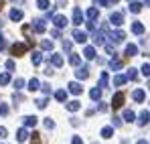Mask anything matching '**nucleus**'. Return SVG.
<instances>
[{
    "label": "nucleus",
    "instance_id": "c03bdc74",
    "mask_svg": "<svg viewBox=\"0 0 150 144\" xmlns=\"http://www.w3.org/2000/svg\"><path fill=\"white\" fill-rule=\"evenodd\" d=\"M6 69H8V71H14V61H12V59L6 61Z\"/></svg>",
    "mask_w": 150,
    "mask_h": 144
},
{
    "label": "nucleus",
    "instance_id": "cd10ccee",
    "mask_svg": "<svg viewBox=\"0 0 150 144\" xmlns=\"http://www.w3.org/2000/svg\"><path fill=\"white\" fill-rule=\"evenodd\" d=\"M110 67H112L114 71H118V69H122V61H120L118 57H114V59H112V63H110Z\"/></svg>",
    "mask_w": 150,
    "mask_h": 144
},
{
    "label": "nucleus",
    "instance_id": "2eb2a0df",
    "mask_svg": "<svg viewBox=\"0 0 150 144\" xmlns=\"http://www.w3.org/2000/svg\"><path fill=\"white\" fill-rule=\"evenodd\" d=\"M126 55H128V57H134V55H138V47H136L134 43L126 45Z\"/></svg>",
    "mask_w": 150,
    "mask_h": 144
},
{
    "label": "nucleus",
    "instance_id": "603ef678",
    "mask_svg": "<svg viewBox=\"0 0 150 144\" xmlns=\"http://www.w3.org/2000/svg\"><path fill=\"white\" fill-rule=\"evenodd\" d=\"M0 138H6V128L0 126Z\"/></svg>",
    "mask_w": 150,
    "mask_h": 144
},
{
    "label": "nucleus",
    "instance_id": "49530a36",
    "mask_svg": "<svg viewBox=\"0 0 150 144\" xmlns=\"http://www.w3.org/2000/svg\"><path fill=\"white\" fill-rule=\"evenodd\" d=\"M63 51H71V41H63Z\"/></svg>",
    "mask_w": 150,
    "mask_h": 144
},
{
    "label": "nucleus",
    "instance_id": "6e6d98bb",
    "mask_svg": "<svg viewBox=\"0 0 150 144\" xmlns=\"http://www.w3.org/2000/svg\"><path fill=\"white\" fill-rule=\"evenodd\" d=\"M112 124H114V126H122V120H118V118H114V120H112Z\"/></svg>",
    "mask_w": 150,
    "mask_h": 144
},
{
    "label": "nucleus",
    "instance_id": "412c9836",
    "mask_svg": "<svg viewBox=\"0 0 150 144\" xmlns=\"http://www.w3.org/2000/svg\"><path fill=\"white\" fill-rule=\"evenodd\" d=\"M93 43H96V45H105L103 35H101V33H98V31H93Z\"/></svg>",
    "mask_w": 150,
    "mask_h": 144
},
{
    "label": "nucleus",
    "instance_id": "a19ab883",
    "mask_svg": "<svg viewBox=\"0 0 150 144\" xmlns=\"http://www.w3.org/2000/svg\"><path fill=\"white\" fill-rule=\"evenodd\" d=\"M142 73H144L146 77H150V63H144V65H142Z\"/></svg>",
    "mask_w": 150,
    "mask_h": 144
},
{
    "label": "nucleus",
    "instance_id": "864d4df0",
    "mask_svg": "<svg viewBox=\"0 0 150 144\" xmlns=\"http://www.w3.org/2000/svg\"><path fill=\"white\" fill-rule=\"evenodd\" d=\"M6 47V41H4V37H2V33H0V49Z\"/></svg>",
    "mask_w": 150,
    "mask_h": 144
},
{
    "label": "nucleus",
    "instance_id": "39448f33",
    "mask_svg": "<svg viewBox=\"0 0 150 144\" xmlns=\"http://www.w3.org/2000/svg\"><path fill=\"white\" fill-rule=\"evenodd\" d=\"M71 37H73L75 43H85V41H87V33H83V31H79V28H75Z\"/></svg>",
    "mask_w": 150,
    "mask_h": 144
},
{
    "label": "nucleus",
    "instance_id": "473e14b6",
    "mask_svg": "<svg viewBox=\"0 0 150 144\" xmlns=\"http://www.w3.org/2000/svg\"><path fill=\"white\" fill-rule=\"evenodd\" d=\"M69 63H71V65H75V67H77V65H79V63H81V59H79V55H71V57H69Z\"/></svg>",
    "mask_w": 150,
    "mask_h": 144
},
{
    "label": "nucleus",
    "instance_id": "0e129e2a",
    "mask_svg": "<svg viewBox=\"0 0 150 144\" xmlns=\"http://www.w3.org/2000/svg\"><path fill=\"white\" fill-rule=\"evenodd\" d=\"M128 2H132V0H128Z\"/></svg>",
    "mask_w": 150,
    "mask_h": 144
},
{
    "label": "nucleus",
    "instance_id": "e433bc0d",
    "mask_svg": "<svg viewBox=\"0 0 150 144\" xmlns=\"http://www.w3.org/2000/svg\"><path fill=\"white\" fill-rule=\"evenodd\" d=\"M37 108H39V110H43V108H47V99H45V97H41V99H37Z\"/></svg>",
    "mask_w": 150,
    "mask_h": 144
},
{
    "label": "nucleus",
    "instance_id": "0eeeda50",
    "mask_svg": "<svg viewBox=\"0 0 150 144\" xmlns=\"http://www.w3.org/2000/svg\"><path fill=\"white\" fill-rule=\"evenodd\" d=\"M53 24H55L57 28L67 26V18H65V14H55V16H53Z\"/></svg>",
    "mask_w": 150,
    "mask_h": 144
},
{
    "label": "nucleus",
    "instance_id": "4d7b16f0",
    "mask_svg": "<svg viewBox=\"0 0 150 144\" xmlns=\"http://www.w3.org/2000/svg\"><path fill=\"white\" fill-rule=\"evenodd\" d=\"M51 35H53V37H55V39H57V37H61V33H59V28H55V31H53V33H51Z\"/></svg>",
    "mask_w": 150,
    "mask_h": 144
},
{
    "label": "nucleus",
    "instance_id": "4468645a",
    "mask_svg": "<svg viewBox=\"0 0 150 144\" xmlns=\"http://www.w3.org/2000/svg\"><path fill=\"white\" fill-rule=\"evenodd\" d=\"M83 57L89 59V61L96 59V49H93V47H85V49H83Z\"/></svg>",
    "mask_w": 150,
    "mask_h": 144
},
{
    "label": "nucleus",
    "instance_id": "4be33fe9",
    "mask_svg": "<svg viewBox=\"0 0 150 144\" xmlns=\"http://www.w3.org/2000/svg\"><path fill=\"white\" fill-rule=\"evenodd\" d=\"M55 97H57V101H67V92L65 89H57L55 92Z\"/></svg>",
    "mask_w": 150,
    "mask_h": 144
},
{
    "label": "nucleus",
    "instance_id": "20e7f679",
    "mask_svg": "<svg viewBox=\"0 0 150 144\" xmlns=\"http://www.w3.org/2000/svg\"><path fill=\"white\" fill-rule=\"evenodd\" d=\"M110 39H112V43H122L126 39V33L120 31V28H118V31H112V33H110Z\"/></svg>",
    "mask_w": 150,
    "mask_h": 144
},
{
    "label": "nucleus",
    "instance_id": "dca6fc26",
    "mask_svg": "<svg viewBox=\"0 0 150 144\" xmlns=\"http://www.w3.org/2000/svg\"><path fill=\"white\" fill-rule=\"evenodd\" d=\"M26 138H28V130H26V128H21V130L16 132V140H18V142H25Z\"/></svg>",
    "mask_w": 150,
    "mask_h": 144
},
{
    "label": "nucleus",
    "instance_id": "bf43d9fd",
    "mask_svg": "<svg viewBox=\"0 0 150 144\" xmlns=\"http://www.w3.org/2000/svg\"><path fill=\"white\" fill-rule=\"evenodd\" d=\"M136 144H148V142H146V140H138Z\"/></svg>",
    "mask_w": 150,
    "mask_h": 144
},
{
    "label": "nucleus",
    "instance_id": "423d86ee",
    "mask_svg": "<svg viewBox=\"0 0 150 144\" xmlns=\"http://www.w3.org/2000/svg\"><path fill=\"white\" fill-rule=\"evenodd\" d=\"M33 28H35L39 35H43L45 28H47V26H45V18H35V21H33Z\"/></svg>",
    "mask_w": 150,
    "mask_h": 144
},
{
    "label": "nucleus",
    "instance_id": "8fccbe9b",
    "mask_svg": "<svg viewBox=\"0 0 150 144\" xmlns=\"http://www.w3.org/2000/svg\"><path fill=\"white\" fill-rule=\"evenodd\" d=\"M71 144H83V140H81V136H73V140H71Z\"/></svg>",
    "mask_w": 150,
    "mask_h": 144
},
{
    "label": "nucleus",
    "instance_id": "f03ea898",
    "mask_svg": "<svg viewBox=\"0 0 150 144\" xmlns=\"http://www.w3.org/2000/svg\"><path fill=\"white\" fill-rule=\"evenodd\" d=\"M110 23L114 26H122L124 24V12H112L110 14Z\"/></svg>",
    "mask_w": 150,
    "mask_h": 144
},
{
    "label": "nucleus",
    "instance_id": "a18cd8bd",
    "mask_svg": "<svg viewBox=\"0 0 150 144\" xmlns=\"http://www.w3.org/2000/svg\"><path fill=\"white\" fill-rule=\"evenodd\" d=\"M87 31H91V33L96 31V23L93 21H87Z\"/></svg>",
    "mask_w": 150,
    "mask_h": 144
},
{
    "label": "nucleus",
    "instance_id": "ea45409f",
    "mask_svg": "<svg viewBox=\"0 0 150 144\" xmlns=\"http://www.w3.org/2000/svg\"><path fill=\"white\" fill-rule=\"evenodd\" d=\"M41 47L45 49V51H51V49H53V43H51V41H43V43H41Z\"/></svg>",
    "mask_w": 150,
    "mask_h": 144
},
{
    "label": "nucleus",
    "instance_id": "7ed1b4c3",
    "mask_svg": "<svg viewBox=\"0 0 150 144\" xmlns=\"http://www.w3.org/2000/svg\"><path fill=\"white\" fill-rule=\"evenodd\" d=\"M26 49H28V45H25V43H14L12 45V55L14 57H21V55H25Z\"/></svg>",
    "mask_w": 150,
    "mask_h": 144
},
{
    "label": "nucleus",
    "instance_id": "72a5a7b5",
    "mask_svg": "<svg viewBox=\"0 0 150 144\" xmlns=\"http://www.w3.org/2000/svg\"><path fill=\"white\" fill-rule=\"evenodd\" d=\"M41 61H43V55L41 53H33V63L35 65H41Z\"/></svg>",
    "mask_w": 150,
    "mask_h": 144
},
{
    "label": "nucleus",
    "instance_id": "09e8293b",
    "mask_svg": "<svg viewBox=\"0 0 150 144\" xmlns=\"http://www.w3.org/2000/svg\"><path fill=\"white\" fill-rule=\"evenodd\" d=\"M45 126H47V128H49V130H51V128H55V122H53V120H49V118H47V120H45Z\"/></svg>",
    "mask_w": 150,
    "mask_h": 144
},
{
    "label": "nucleus",
    "instance_id": "f8f14e48",
    "mask_svg": "<svg viewBox=\"0 0 150 144\" xmlns=\"http://www.w3.org/2000/svg\"><path fill=\"white\" fill-rule=\"evenodd\" d=\"M69 92H71L73 96H79V94L83 92V87H81V85H79L77 81H71V83H69Z\"/></svg>",
    "mask_w": 150,
    "mask_h": 144
},
{
    "label": "nucleus",
    "instance_id": "f3484780",
    "mask_svg": "<svg viewBox=\"0 0 150 144\" xmlns=\"http://www.w3.org/2000/svg\"><path fill=\"white\" fill-rule=\"evenodd\" d=\"M23 18V10L21 8H12L10 10V21H21Z\"/></svg>",
    "mask_w": 150,
    "mask_h": 144
},
{
    "label": "nucleus",
    "instance_id": "f704fd0d",
    "mask_svg": "<svg viewBox=\"0 0 150 144\" xmlns=\"http://www.w3.org/2000/svg\"><path fill=\"white\" fill-rule=\"evenodd\" d=\"M37 6H39L41 10H47V8H49V0H37Z\"/></svg>",
    "mask_w": 150,
    "mask_h": 144
},
{
    "label": "nucleus",
    "instance_id": "e2e57ef3",
    "mask_svg": "<svg viewBox=\"0 0 150 144\" xmlns=\"http://www.w3.org/2000/svg\"><path fill=\"white\" fill-rule=\"evenodd\" d=\"M148 89H150V83H148Z\"/></svg>",
    "mask_w": 150,
    "mask_h": 144
},
{
    "label": "nucleus",
    "instance_id": "3c124183",
    "mask_svg": "<svg viewBox=\"0 0 150 144\" xmlns=\"http://www.w3.org/2000/svg\"><path fill=\"white\" fill-rule=\"evenodd\" d=\"M100 6H110V0H96Z\"/></svg>",
    "mask_w": 150,
    "mask_h": 144
},
{
    "label": "nucleus",
    "instance_id": "2f4dec72",
    "mask_svg": "<svg viewBox=\"0 0 150 144\" xmlns=\"http://www.w3.org/2000/svg\"><path fill=\"white\" fill-rule=\"evenodd\" d=\"M10 81V73H0V85H6Z\"/></svg>",
    "mask_w": 150,
    "mask_h": 144
},
{
    "label": "nucleus",
    "instance_id": "37998d69",
    "mask_svg": "<svg viewBox=\"0 0 150 144\" xmlns=\"http://www.w3.org/2000/svg\"><path fill=\"white\" fill-rule=\"evenodd\" d=\"M105 51H108V55H112V57H116V49L112 47V45H105Z\"/></svg>",
    "mask_w": 150,
    "mask_h": 144
},
{
    "label": "nucleus",
    "instance_id": "9b49d317",
    "mask_svg": "<svg viewBox=\"0 0 150 144\" xmlns=\"http://www.w3.org/2000/svg\"><path fill=\"white\" fill-rule=\"evenodd\" d=\"M87 69H89V67H79V69L75 71V77H77V79H87V77H89V71H87Z\"/></svg>",
    "mask_w": 150,
    "mask_h": 144
},
{
    "label": "nucleus",
    "instance_id": "680f3d73",
    "mask_svg": "<svg viewBox=\"0 0 150 144\" xmlns=\"http://www.w3.org/2000/svg\"><path fill=\"white\" fill-rule=\"evenodd\" d=\"M2 4H4V2H0V10H2Z\"/></svg>",
    "mask_w": 150,
    "mask_h": 144
},
{
    "label": "nucleus",
    "instance_id": "58836bf2",
    "mask_svg": "<svg viewBox=\"0 0 150 144\" xmlns=\"http://www.w3.org/2000/svg\"><path fill=\"white\" fill-rule=\"evenodd\" d=\"M0 116H8V106L6 104H0Z\"/></svg>",
    "mask_w": 150,
    "mask_h": 144
},
{
    "label": "nucleus",
    "instance_id": "aec40b11",
    "mask_svg": "<svg viewBox=\"0 0 150 144\" xmlns=\"http://www.w3.org/2000/svg\"><path fill=\"white\" fill-rule=\"evenodd\" d=\"M98 16H100V10H98L96 6H91V8L87 10V18H89V21H96Z\"/></svg>",
    "mask_w": 150,
    "mask_h": 144
},
{
    "label": "nucleus",
    "instance_id": "052dcab7",
    "mask_svg": "<svg viewBox=\"0 0 150 144\" xmlns=\"http://www.w3.org/2000/svg\"><path fill=\"white\" fill-rule=\"evenodd\" d=\"M116 2H120V0H110V4H116Z\"/></svg>",
    "mask_w": 150,
    "mask_h": 144
},
{
    "label": "nucleus",
    "instance_id": "a211bd4d",
    "mask_svg": "<svg viewBox=\"0 0 150 144\" xmlns=\"http://www.w3.org/2000/svg\"><path fill=\"white\" fill-rule=\"evenodd\" d=\"M132 33H134V35H142V33H144V24L136 21V23L132 24Z\"/></svg>",
    "mask_w": 150,
    "mask_h": 144
},
{
    "label": "nucleus",
    "instance_id": "5fc2aeb1",
    "mask_svg": "<svg viewBox=\"0 0 150 144\" xmlns=\"http://www.w3.org/2000/svg\"><path fill=\"white\" fill-rule=\"evenodd\" d=\"M98 110H100V112H105V110H108V106H105V104H100V106H98Z\"/></svg>",
    "mask_w": 150,
    "mask_h": 144
},
{
    "label": "nucleus",
    "instance_id": "13d9d810",
    "mask_svg": "<svg viewBox=\"0 0 150 144\" xmlns=\"http://www.w3.org/2000/svg\"><path fill=\"white\" fill-rule=\"evenodd\" d=\"M65 4H67V0H59V4H57V6H65Z\"/></svg>",
    "mask_w": 150,
    "mask_h": 144
},
{
    "label": "nucleus",
    "instance_id": "bb28decb",
    "mask_svg": "<svg viewBox=\"0 0 150 144\" xmlns=\"http://www.w3.org/2000/svg\"><path fill=\"white\" fill-rule=\"evenodd\" d=\"M126 81H128V77H126V75H116V77H114V85H118V87H120V85H124Z\"/></svg>",
    "mask_w": 150,
    "mask_h": 144
},
{
    "label": "nucleus",
    "instance_id": "b1692460",
    "mask_svg": "<svg viewBox=\"0 0 150 144\" xmlns=\"http://www.w3.org/2000/svg\"><path fill=\"white\" fill-rule=\"evenodd\" d=\"M101 136H103V138H112V136H114V128H112V126L101 128Z\"/></svg>",
    "mask_w": 150,
    "mask_h": 144
},
{
    "label": "nucleus",
    "instance_id": "1a4fd4ad",
    "mask_svg": "<svg viewBox=\"0 0 150 144\" xmlns=\"http://www.w3.org/2000/svg\"><path fill=\"white\" fill-rule=\"evenodd\" d=\"M132 97H134V101L142 104V101L146 99V92H144V89H134V94H132Z\"/></svg>",
    "mask_w": 150,
    "mask_h": 144
},
{
    "label": "nucleus",
    "instance_id": "9d476101",
    "mask_svg": "<svg viewBox=\"0 0 150 144\" xmlns=\"http://www.w3.org/2000/svg\"><path fill=\"white\" fill-rule=\"evenodd\" d=\"M65 108H67V112H77V110L81 108V101H77V99L67 101V104H65Z\"/></svg>",
    "mask_w": 150,
    "mask_h": 144
},
{
    "label": "nucleus",
    "instance_id": "a878e982",
    "mask_svg": "<svg viewBox=\"0 0 150 144\" xmlns=\"http://www.w3.org/2000/svg\"><path fill=\"white\" fill-rule=\"evenodd\" d=\"M25 126L26 128H35V126H37V118H35V116H26L25 118Z\"/></svg>",
    "mask_w": 150,
    "mask_h": 144
},
{
    "label": "nucleus",
    "instance_id": "c9c22d12",
    "mask_svg": "<svg viewBox=\"0 0 150 144\" xmlns=\"http://www.w3.org/2000/svg\"><path fill=\"white\" fill-rule=\"evenodd\" d=\"M126 77H128V79H132V81H136V79H138V71H136V69H130Z\"/></svg>",
    "mask_w": 150,
    "mask_h": 144
},
{
    "label": "nucleus",
    "instance_id": "6e6552de",
    "mask_svg": "<svg viewBox=\"0 0 150 144\" xmlns=\"http://www.w3.org/2000/svg\"><path fill=\"white\" fill-rule=\"evenodd\" d=\"M81 23H83V12H81V8H73V24L79 26Z\"/></svg>",
    "mask_w": 150,
    "mask_h": 144
},
{
    "label": "nucleus",
    "instance_id": "c85d7f7f",
    "mask_svg": "<svg viewBox=\"0 0 150 144\" xmlns=\"http://www.w3.org/2000/svg\"><path fill=\"white\" fill-rule=\"evenodd\" d=\"M39 87H41V83H39V79H35V77H33V79L28 81V89H30V92H37Z\"/></svg>",
    "mask_w": 150,
    "mask_h": 144
},
{
    "label": "nucleus",
    "instance_id": "393cba45",
    "mask_svg": "<svg viewBox=\"0 0 150 144\" xmlns=\"http://www.w3.org/2000/svg\"><path fill=\"white\" fill-rule=\"evenodd\" d=\"M89 97H91L93 101H98V99L101 97V89H100V87H93V89L89 92Z\"/></svg>",
    "mask_w": 150,
    "mask_h": 144
},
{
    "label": "nucleus",
    "instance_id": "6ab92c4d",
    "mask_svg": "<svg viewBox=\"0 0 150 144\" xmlns=\"http://www.w3.org/2000/svg\"><path fill=\"white\" fill-rule=\"evenodd\" d=\"M140 10H142V2H134V0H132V2H130V12L138 14Z\"/></svg>",
    "mask_w": 150,
    "mask_h": 144
},
{
    "label": "nucleus",
    "instance_id": "79ce46f5",
    "mask_svg": "<svg viewBox=\"0 0 150 144\" xmlns=\"http://www.w3.org/2000/svg\"><path fill=\"white\" fill-rule=\"evenodd\" d=\"M14 87H16V89H23V87H25V79H16V81H14Z\"/></svg>",
    "mask_w": 150,
    "mask_h": 144
},
{
    "label": "nucleus",
    "instance_id": "5701e85b",
    "mask_svg": "<svg viewBox=\"0 0 150 144\" xmlns=\"http://www.w3.org/2000/svg\"><path fill=\"white\" fill-rule=\"evenodd\" d=\"M51 63H53V65H55V67H61V65H63V57H61V55H57V53H55V55H53V57H51Z\"/></svg>",
    "mask_w": 150,
    "mask_h": 144
},
{
    "label": "nucleus",
    "instance_id": "de8ad7c7",
    "mask_svg": "<svg viewBox=\"0 0 150 144\" xmlns=\"http://www.w3.org/2000/svg\"><path fill=\"white\" fill-rule=\"evenodd\" d=\"M41 89H43V94H47V96L51 94V85H49V83H45V85H43Z\"/></svg>",
    "mask_w": 150,
    "mask_h": 144
},
{
    "label": "nucleus",
    "instance_id": "f257e3e1",
    "mask_svg": "<svg viewBox=\"0 0 150 144\" xmlns=\"http://www.w3.org/2000/svg\"><path fill=\"white\" fill-rule=\"evenodd\" d=\"M124 99H126V96L122 92H118L116 96L112 97V108H114V110H120V108L124 106Z\"/></svg>",
    "mask_w": 150,
    "mask_h": 144
},
{
    "label": "nucleus",
    "instance_id": "7c9ffc66",
    "mask_svg": "<svg viewBox=\"0 0 150 144\" xmlns=\"http://www.w3.org/2000/svg\"><path fill=\"white\" fill-rule=\"evenodd\" d=\"M108 81H110V75L103 71V73L100 75V85H101V87H108Z\"/></svg>",
    "mask_w": 150,
    "mask_h": 144
},
{
    "label": "nucleus",
    "instance_id": "4c0bfd02",
    "mask_svg": "<svg viewBox=\"0 0 150 144\" xmlns=\"http://www.w3.org/2000/svg\"><path fill=\"white\" fill-rule=\"evenodd\" d=\"M30 140H33V144H41V136H39V132H33Z\"/></svg>",
    "mask_w": 150,
    "mask_h": 144
},
{
    "label": "nucleus",
    "instance_id": "ddd939ff",
    "mask_svg": "<svg viewBox=\"0 0 150 144\" xmlns=\"http://www.w3.org/2000/svg\"><path fill=\"white\" fill-rule=\"evenodd\" d=\"M148 122H150V112L144 110V112L140 114V118H138V126H146Z\"/></svg>",
    "mask_w": 150,
    "mask_h": 144
},
{
    "label": "nucleus",
    "instance_id": "c756f323",
    "mask_svg": "<svg viewBox=\"0 0 150 144\" xmlns=\"http://www.w3.org/2000/svg\"><path fill=\"white\" fill-rule=\"evenodd\" d=\"M136 120V114L132 112V110H126L124 112V122H134Z\"/></svg>",
    "mask_w": 150,
    "mask_h": 144
}]
</instances>
